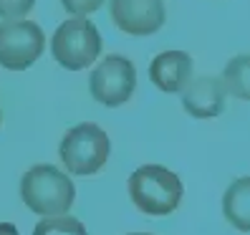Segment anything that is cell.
Segmentation results:
<instances>
[{"instance_id": "6da1fadb", "label": "cell", "mask_w": 250, "mask_h": 235, "mask_svg": "<svg viewBox=\"0 0 250 235\" xmlns=\"http://www.w3.org/2000/svg\"><path fill=\"white\" fill-rule=\"evenodd\" d=\"M21 197L36 215H66L73 205L76 190L68 174L53 165H36L21 180Z\"/></svg>"}, {"instance_id": "7a4b0ae2", "label": "cell", "mask_w": 250, "mask_h": 235, "mask_svg": "<svg viewBox=\"0 0 250 235\" xmlns=\"http://www.w3.org/2000/svg\"><path fill=\"white\" fill-rule=\"evenodd\" d=\"M131 202L146 215H169L182 200V182L174 172L162 165H144L129 177Z\"/></svg>"}, {"instance_id": "3957f363", "label": "cell", "mask_w": 250, "mask_h": 235, "mask_svg": "<svg viewBox=\"0 0 250 235\" xmlns=\"http://www.w3.org/2000/svg\"><path fill=\"white\" fill-rule=\"evenodd\" d=\"M109 152H111V142L106 131L91 122L68 129L66 137L61 139V150H58L66 170L71 174H81V177L96 174L106 165Z\"/></svg>"}, {"instance_id": "277c9868", "label": "cell", "mask_w": 250, "mask_h": 235, "mask_svg": "<svg viewBox=\"0 0 250 235\" xmlns=\"http://www.w3.org/2000/svg\"><path fill=\"white\" fill-rule=\"evenodd\" d=\"M51 53L68 71H81L91 66L101 53V36L86 16H73L58 25L51 41Z\"/></svg>"}, {"instance_id": "5b68a950", "label": "cell", "mask_w": 250, "mask_h": 235, "mask_svg": "<svg viewBox=\"0 0 250 235\" xmlns=\"http://www.w3.org/2000/svg\"><path fill=\"white\" fill-rule=\"evenodd\" d=\"M43 48L46 36L33 21H3L0 23V66L8 71L31 68Z\"/></svg>"}, {"instance_id": "8992f818", "label": "cell", "mask_w": 250, "mask_h": 235, "mask_svg": "<svg viewBox=\"0 0 250 235\" xmlns=\"http://www.w3.org/2000/svg\"><path fill=\"white\" fill-rule=\"evenodd\" d=\"M91 96L104 107H122L137 89V68L124 56H106L89 79Z\"/></svg>"}, {"instance_id": "52a82bcc", "label": "cell", "mask_w": 250, "mask_h": 235, "mask_svg": "<svg viewBox=\"0 0 250 235\" xmlns=\"http://www.w3.org/2000/svg\"><path fill=\"white\" fill-rule=\"evenodd\" d=\"M111 21L129 36H152L165 25L162 0H109Z\"/></svg>"}, {"instance_id": "ba28073f", "label": "cell", "mask_w": 250, "mask_h": 235, "mask_svg": "<svg viewBox=\"0 0 250 235\" xmlns=\"http://www.w3.org/2000/svg\"><path fill=\"white\" fill-rule=\"evenodd\" d=\"M225 96L228 94L220 79H210V76L189 79L187 86L182 89V107L195 119H212V116L223 114Z\"/></svg>"}, {"instance_id": "9c48e42d", "label": "cell", "mask_w": 250, "mask_h": 235, "mask_svg": "<svg viewBox=\"0 0 250 235\" xmlns=\"http://www.w3.org/2000/svg\"><path fill=\"white\" fill-rule=\"evenodd\" d=\"M149 79L157 89L167 94L182 91L192 79V58L185 51H165L149 64Z\"/></svg>"}, {"instance_id": "30bf717a", "label": "cell", "mask_w": 250, "mask_h": 235, "mask_svg": "<svg viewBox=\"0 0 250 235\" xmlns=\"http://www.w3.org/2000/svg\"><path fill=\"white\" fill-rule=\"evenodd\" d=\"M223 213L238 230L243 233L250 230V180L248 177H240L238 182L228 187L223 197Z\"/></svg>"}, {"instance_id": "8fae6325", "label": "cell", "mask_w": 250, "mask_h": 235, "mask_svg": "<svg viewBox=\"0 0 250 235\" xmlns=\"http://www.w3.org/2000/svg\"><path fill=\"white\" fill-rule=\"evenodd\" d=\"M223 84L225 94H232L238 99H248L250 96V73H248V56H238L225 66L223 71Z\"/></svg>"}, {"instance_id": "7c38bea8", "label": "cell", "mask_w": 250, "mask_h": 235, "mask_svg": "<svg viewBox=\"0 0 250 235\" xmlns=\"http://www.w3.org/2000/svg\"><path fill=\"white\" fill-rule=\"evenodd\" d=\"M33 235H86V228L71 215H51L36 225Z\"/></svg>"}, {"instance_id": "4fadbf2b", "label": "cell", "mask_w": 250, "mask_h": 235, "mask_svg": "<svg viewBox=\"0 0 250 235\" xmlns=\"http://www.w3.org/2000/svg\"><path fill=\"white\" fill-rule=\"evenodd\" d=\"M36 0H0V21H21L33 10Z\"/></svg>"}, {"instance_id": "5bb4252c", "label": "cell", "mask_w": 250, "mask_h": 235, "mask_svg": "<svg viewBox=\"0 0 250 235\" xmlns=\"http://www.w3.org/2000/svg\"><path fill=\"white\" fill-rule=\"evenodd\" d=\"M61 3L71 16H89L104 5V0H61Z\"/></svg>"}, {"instance_id": "9a60e30c", "label": "cell", "mask_w": 250, "mask_h": 235, "mask_svg": "<svg viewBox=\"0 0 250 235\" xmlns=\"http://www.w3.org/2000/svg\"><path fill=\"white\" fill-rule=\"evenodd\" d=\"M0 235H18V230L10 223H0Z\"/></svg>"}, {"instance_id": "2e32d148", "label": "cell", "mask_w": 250, "mask_h": 235, "mask_svg": "<svg viewBox=\"0 0 250 235\" xmlns=\"http://www.w3.org/2000/svg\"><path fill=\"white\" fill-rule=\"evenodd\" d=\"M131 235H149V233H131Z\"/></svg>"}]
</instances>
